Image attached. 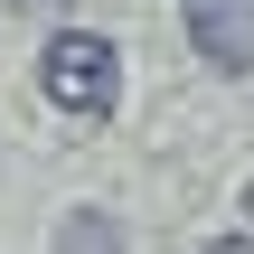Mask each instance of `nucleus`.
I'll use <instances>...</instances> for the list:
<instances>
[{"label":"nucleus","mask_w":254,"mask_h":254,"mask_svg":"<svg viewBox=\"0 0 254 254\" xmlns=\"http://www.w3.org/2000/svg\"><path fill=\"white\" fill-rule=\"evenodd\" d=\"M38 94L57 113H75V123H104L123 104V47L94 38V28H57L47 57H38Z\"/></svg>","instance_id":"1"},{"label":"nucleus","mask_w":254,"mask_h":254,"mask_svg":"<svg viewBox=\"0 0 254 254\" xmlns=\"http://www.w3.org/2000/svg\"><path fill=\"white\" fill-rule=\"evenodd\" d=\"M189 47L217 75H254V0H189Z\"/></svg>","instance_id":"2"},{"label":"nucleus","mask_w":254,"mask_h":254,"mask_svg":"<svg viewBox=\"0 0 254 254\" xmlns=\"http://www.w3.org/2000/svg\"><path fill=\"white\" fill-rule=\"evenodd\" d=\"M57 254H123V226L104 207H66L57 217Z\"/></svg>","instance_id":"3"},{"label":"nucleus","mask_w":254,"mask_h":254,"mask_svg":"<svg viewBox=\"0 0 254 254\" xmlns=\"http://www.w3.org/2000/svg\"><path fill=\"white\" fill-rule=\"evenodd\" d=\"M207 254H254V236H217V245H207Z\"/></svg>","instance_id":"4"},{"label":"nucleus","mask_w":254,"mask_h":254,"mask_svg":"<svg viewBox=\"0 0 254 254\" xmlns=\"http://www.w3.org/2000/svg\"><path fill=\"white\" fill-rule=\"evenodd\" d=\"M245 217H254V189H245Z\"/></svg>","instance_id":"5"}]
</instances>
